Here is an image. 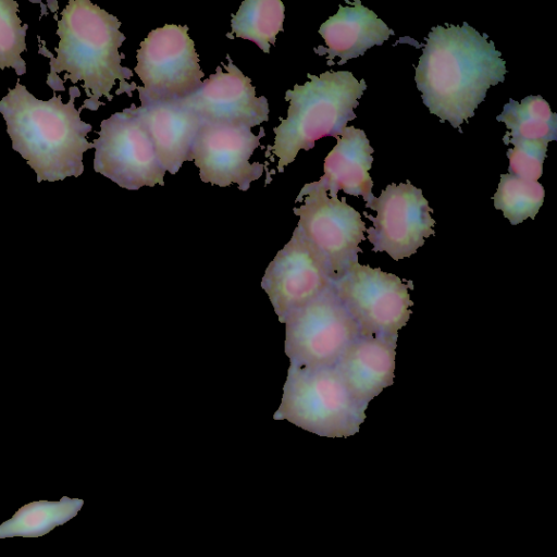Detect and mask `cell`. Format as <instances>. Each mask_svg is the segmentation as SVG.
<instances>
[{"label": "cell", "instance_id": "obj_1", "mask_svg": "<svg viewBox=\"0 0 557 557\" xmlns=\"http://www.w3.org/2000/svg\"><path fill=\"white\" fill-rule=\"evenodd\" d=\"M487 36L467 22L431 29L416 66V84L430 113L459 128L490 87L505 81L506 63Z\"/></svg>", "mask_w": 557, "mask_h": 557}, {"label": "cell", "instance_id": "obj_2", "mask_svg": "<svg viewBox=\"0 0 557 557\" xmlns=\"http://www.w3.org/2000/svg\"><path fill=\"white\" fill-rule=\"evenodd\" d=\"M121 22L114 15L92 4L88 0H70L61 12L58 21L57 35L59 46L52 57L44 48L39 53L50 58V73L47 85L53 90H64L59 74L65 72L64 81L73 84L83 81L87 99L83 109L96 111L103 104L99 99L112 100L111 89L115 81H120L116 95L126 92L128 96L137 88L135 83H127L133 72L122 66L119 48L125 40L120 32Z\"/></svg>", "mask_w": 557, "mask_h": 557}, {"label": "cell", "instance_id": "obj_3", "mask_svg": "<svg viewBox=\"0 0 557 557\" xmlns=\"http://www.w3.org/2000/svg\"><path fill=\"white\" fill-rule=\"evenodd\" d=\"M79 95L73 86L69 102L63 103L58 95L44 101L17 82L0 100L12 148L35 171L37 183L78 177L84 172L83 153L94 145L86 139L92 126L81 120L83 108L74 107Z\"/></svg>", "mask_w": 557, "mask_h": 557}, {"label": "cell", "instance_id": "obj_4", "mask_svg": "<svg viewBox=\"0 0 557 557\" xmlns=\"http://www.w3.org/2000/svg\"><path fill=\"white\" fill-rule=\"evenodd\" d=\"M307 76L309 82L286 91L287 117L273 129L274 144L267 151L278 158L280 173L299 150L312 149L322 137H339L347 122L356 119L354 108L367 89L366 81H358L349 71Z\"/></svg>", "mask_w": 557, "mask_h": 557}, {"label": "cell", "instance_id": "obj_5", "mask_svg": "<svg viewBox=\"0 0 557 557\" xmlns=\"http://www.w3.org/2000/svg\"><path fill=\"white\" fill-rule=\"evenodd\" d=\"M367 408L351 395L335 367L292 366L277 413L318 435L348 437L359 432Z\"/></svg>", "mask_w": 557, "mask_h": 557}, {"label": "cell", "instance_id": "obj_6", "mask_svg": "<svg viewBox=\"0 0 557 557\" xmlns=\"http://www.w3.org/2000/svg\"><path fill=\"white\" fill-rule=\"evenodd\" d=\"M135 73L141 107L184 100L202 85L203 72L195 44L184 25L165 24L151 30L140 42Z\"/></svg>", "mask_w": 557, "mask_h": 557}, {"label": "cell", "instance_id": "obj_7", "mask_svg": "<svg viewBox=\"0 0 557 557\" xmlns=\"http://www.w3.org/2000/svg\"><path fill=\"white\" fill-rule=\"evenodd\" d=\"M304 201L294 208L299 216L297 228L324 263L332 281L358 261L359 244L366 239L361 214L346 202L329 197L319 184H306L296 198Z\"/></svg>", "mask_w": 557, "mask_h": 557}, {"label": "cell", "instance_id": "obj_8", "mask_svg": "<svg viewBox=\"0 0 557 557\" xmlns=\"http://www.w3.org/2000/svg\"><path fill=\"white\" fill-rule=\"evenodd\" d=\"M405 281L357 261L333 281V288L355 320L359 336L397 338L413 305L408 290L413 288L412 281Z\"/></svg>", "mask_w": 557, "mask_h": 557}, {"label": "cell", "instance_id": "obj_9", "mask_svg": "<svg viewBox=\"0 0 557 557\" xmlns=\"http://www.w3.org/2000/svg\"><path fill=\"white\" fill-rule=\"evenodd\" d=\"M285 349L292 366L334 367L344 350L359 336L358 326L333 284L318 297L285 318Z\"/></svg>", "mask_w": 557, "mask_h": 557}, {"label": "cell", "instance_id": "obj_10", "mask_svg": "<svg viewBox=\"0 0 557 557\" xmlns=\"http://www.w3.org/2000/svg\"><path fill=\"white\" fill-rule=\"evenodd\" d=\"M98 134L92 143L97 173L129 190L164 185L165 170L134 104L103 120Z\"/></svg>", "mask_w": 557, "mask_h": 557}, {"label": "cell", "instance_id": "obj_11", "mask_svg": "<svg viewBox=\"0 0 557 557\" xmlns=\"http://www.w3.org/2000/svg\"><path fill=\"white\" fill-rule=\"evenodd\" d=\"M366 208L376 211V216L364 212L373 222L372 227L366 228L372 251H385L396 261L416 253L424 238L435 234V220L430 215L433 209L422 190L409 181L387 185Z\"/></svg>", "mask_w": 557, "mask_h": 557}, {"label": "cell", "instance_id": "obj_12", "mask_svg": "<svg viewBox=\"0 0 557 557\" xmlns=\"http://www.w3.org/2000/svg\"><path fill=\"white\" fill-rule=\"evenodd\" d=\"M263 135V129L255 135L245 125L202 122L193 148L200 180L221 187L235 183L247 190L264 171L262 163L249 162Z\"/></svg>", "mask_w": 557, "mask_h": 557}, {"label": "cell", "instance_id": "obj_13", "mask_svg": "<svg viewBox=\"0 0 557 557\" xmlns=\"http://www.w3.org/2000/svg\"><path fill=\"white\" fill-rule=\"evenodd\" d=\"M333 281L324 263L296 227L290 240L274 257L263 288L283 319L318 297Z\"/></svg>", "mask_w": 557, "mask_h": 557}, {"label": "cell", "instance_id": "obj_14", "mask_svg": "<svg viewBox=\"0 0 557 557\" xmlns=\"http://www.w3.org/2000/svg\"><path fill=\"white\" fill-rule=\"evenodd\" d=\"M216 67L202 82L201 87L184 103L193 109L202 122L228 125L257 126L269 120V104L264 96L257 97L250 78L230 60Z\"/></svg>", "mask_w": 557, "mask_h": 557}, {"label": "cell", "instance_id": "obj_15", "mask_svg": "<svg viewBox=\"0 0 557 557\" xmlns=\"http://www.w3.org/2000/svg\"><path fill=\"white\" fill-rule=\"evenodd\" d=\"M163 169L176 174L185 161L193 160V148L202 124L183 100L136 107Z\"/></svg>", "mask_w": 557, "mask_h": 557}, {"label": "cell", "instance_id": "obj_16", "mask_svg": "<svg viewBox=\"0 0 557 557\" xmlns=\"http://www.w3.org/2000/svg\"><path fill=\"white\" fill-rule=\"evenodd\" d=\"M397 338L358 336L334 366L351 395L369 405L393 385Z\"/></svg>", "mask_w": 557, "mask_h": 557}, {"label": "cell", "instance_id": "obj_17", "mask_svg": "<svg viewBox=\"0 0 557 557\" xmlns=\"http://www.w3.org/2000/svg\"><path fill=\"white\" fill-rule=\"evenodd\" d=\"M347 5L338 7L336 14L327 18L319 29L326 47L314 48L319 55H326L327 64L336 57L337 64L362 55L369 48L381 46L394 35V30L360 0L346 1Z\"/></svg>", "mask_w": 557, "mask_h": 557}, {"label": "cell", "instance_id": "obj_18", "mask_svg": "<svg viewBox=\"0 0 557 557\" xmlns=\"http://www.w3.org/2000/svg\"><path fill=\"white\" fill-rule=\"evenodd\" d=\"M336 139L337 144L324 159V175L318 181L319 184L332 198L343 190L348 195L362 196L367 202L371 201L374 195L369 170L373 162V148L366 133L355 126H346Z\"/></svg>", "mask_w": 557, "mask_h": 557}, {"label": "cell", "instance_id": "obj_19", "mask_svg": "<svg viewBox=\"0 0 557 557\" xmlns=\"http://www.w3.org/2000/svg\"><path fill=\"white\" fill-rule=\"evenodd\" d=\"M496 120L505 123V145L517 141L548 144L557 139V114L542 96H528L520 102L509 99Z\"/></svg>", "mask_w": 557, "mask_h": 557}, {"label": "cell", "instance_id": "obj_20", "mask_svg": "<svg viewBox=\"0 0 557 557\" xmlns=\"http://www.w3.org/2000/svg\"><path fill=\"white\" fill-rule=\"evenodd\" d=\"M84 500L61 497L60 500H36L22 506L9 520L0 524V540L8 537H40L55 527L73 519Z\"/></svg>", "mask_w": 557, "mask_h": 557}, {"label": "cell", "instance_id": "obj_21", "mask_svg": "<svg viewBox=\"0 0 557 557\" xmlns=\"http://www.w3.org/2000/svg\"><path fill=\"white\" fill-rule=\"evenodd\" d=\"M285 7L280 0H245L231 21L232 33L255 42L263 52H270L278 32L283 30Z\"/></svg>", "mask_w": 557, "mask_h": 557}, {"label": "cell", "instance_id": "obj_22", "mask_svg": "<svg viewBox=\"0 0 557 557\" xmlns=\"http://www.w3.org/2000/svg\"><path fill=\"white\" fill-rule=\"evenodd\" d=\"M544 196V188L539 182L502 174L493 200L495 209L502 210L504 216L512 225H517L528 218H535L543 205Z\"/></svg>", "mask_w": 557, "mask_h": 557}, {"label": "cell", "instance_id": "obj_23", "mask_svg": "<svg viewBox=\"0 0 557 557\" xmlns=\"http://www.w3.org/2000/svg\"><path fill=\"white\" fill-rule=\"evenodd\" d=\"M18 3L0 0V70L12 67L21 76L26 73V63L21 53L26 50V30L17 15Z\"/></svg>", "mask_w": 557, "mask_h": 557}, {"label": "cell", "instance_id": "obj_24", "mask_svg": "<svg viewBox=\"0 0 557 557\" xmlns=\"http://www.w3.org/2000/svg\"><path fill=\"white\" fill-rule=\"evenodd\" d=\"M507 150L508 172L522 180L537 182L543 174L547 145L537 141H517Z\"/></svg>", "mask_w": 557, "mask_h": 557}]
</instances>
